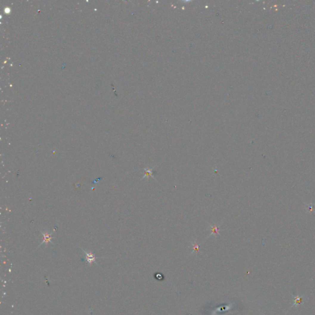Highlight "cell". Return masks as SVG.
Returning <instances> with one entry per match:
<instances>
[{
  "label": "cell",
  "instance_id": "obj_1",
  "mask_svg": "<svg viewBox=\"0 0 315 315\" xmlns=\"http://www.w3.org/2000/svg\"><path fill=\"white\" fill-rule=\"evenodd\" d=\"M82 251H83V252L86 254V262L88 263V265H91L92 263H96L97 265H98L96 262V261H95V259H96V257H95V255L91 252H88L86 251L83 250V249H81Z\"/></svg>",
  "mask_w": 315,
  "mask_h": 315
},
{
  "label": "cell",
  "instance_id": "obj_2",
  "mask_svg": "<svg viewBox=\"0 0 315 315\" xmlns=\"http://www.w3.org/2000/svg\"><path fill=\"white\" fill-rule=\"evenodd\" d=\"M155 167V166L151 168L150 167H147V168H145L144 169V176H143V177L142 178V179H144L145 178H147V179H149L150 177L151 178H153V179H155V177L153 175V169Z\"/></svg>",
  "mask_w": 315,
  "mask_h": 315
},
{
  "label": "cell",
  "instance_id": "obj_3",
  "mask_svg": "<svg viewBox=\"0 0 315 315\" xmlns=\"http://www.w3.org/2000/svg\"><path fill=\"white\" fill-rule=\"evenodd\" d=\"M41 234H42L43 236V242L41 243V244L40 245V246L41 245L43 244L44 243L45 244H46V245H47V244H48L49 243H51L53 244V243H52V241H51L52 239L53 238L52 237V235L53 232H52V233H46V232H41Z\"/></svg>",
  "mask_w": 315,
  "mask_h": 315
},
{
  "label": "cell",
  "instance_id": "obj_4",
  "mask_svg": "<svg viewBox=\"0 0 315 315\" xmlns=\"http://www.w3.org/2000/svg\"><path fill=\"white\" fill-rule=\"evenodd\" d=\"M221 225H210L209 227H210V229H211V234H210L209 235V236H214L215 238H217V235H219V231H220V229H219V227H220Z\"/></svg>",
  "mask_w": 315,
  "mask_h": 315
},
{
  "label": "cell",
  "instance_id": "obj_5",
  "mask_svg": "<svg viewBox=\"0 0 315 315\" xmlns=\"http://www.w3.org/2000/svg\"><path fill=\"white\" fill-rule=\"evenodd\" d=\"M192 246H193V249L192 252H198L199 251V245L198 244L196 241H195V242H193L192 243Z\"/></svg>",
  "mask_w": 315,
  "mask_h": 315
}]
</instances>
